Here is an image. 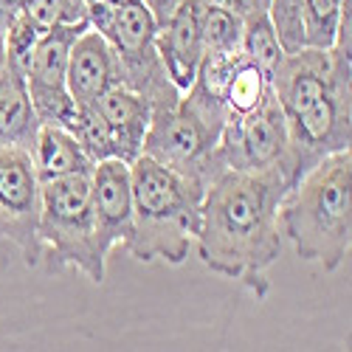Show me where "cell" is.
Here are the masks:
<instances>
[{"label": "cell", "instance_id": "1", "mask_svg": "<svg viewBox=\"0 0 352 352\" xmlns=\"http://www.w3.org/2000/svg\"><path fill=\"white\" fill-rule=\"evenodd\" d=\"M287 178L276 169H223L200 200L197 256L212 274L240 282L254 299L271 293L268 271L282 254L279 203Z\"/></svg>", "mask_w": 352, "mask_h": 352}, {"label": "cell", "instance_id": "2", "mask_svg": "<svg viewBox=\"0 0 352 352\" xmlns=\"http://www.w3.org/2000/svg\"><path fill=\"white\" fill-rule=\"evenodd\" d=\"M279 234L305 262L327 274L341 268L352 248V155L333 153L287 186L279 203Z\"/></svg>", "mask_w": 352, "mask_h": 352}, {"label": "cell", "instance_id": "3", "mask_svg": "<svg viewBox=\"0 0 352 352\" xmlns=\"http://www.w3.org/2000/svg\"><path fill=\"white\" fill-rule=\"evenodd\" d=\"M130 184L133 234L124 248L138 262L161 259L166 265H184L197 237L206 189L144 153L130 164Z\"/></svg>", "mask_w": 352, "mask_h": 352}, {"label": "cell", "instance_id": "4", "mask_svg": "<svg viewBox=\"0 0 352 352\" xmlns=\"http://www.w3.org/2000/svg\"><path fill=\"white\" fill-rule=\"evenodd\" d=\"M226 119L228 113L220 96L203 91L200 85H189L172 107L153 110L141 153L206 189L223 172L217 144Z\"/></svg>", "mask_w": 352, "mask_h": 352}, {"label": "cell", "instance_id": "5", "mask_svg": "<svg viewBox=\"0 0 352 352\" xmlns=\"http://www.w3.org/2000/svg\"><path fill=\"white\" fill-rule=\"evenodd\" d=\"M40 265L48 274L79 271L94 285L104 282L107 256L96 240L91 175H68L40 184Z\"/></svg>", "mask_w": 352, "mask_h": 352}, {"label": "cell", "instance_id": "6", "mask_svg": "<svg viewBox=\"0 0 352 352\" xmlns=\"http://www.w3.org/2000/svg\"><path fill=\"white\" fill-rule=\"evenodd\" d=\"M87 25L96 28L119 56L122 85L141 94L153 110L172 107L181 99V91L172 85L155 45L158 20L144 0L135 3L87 0Z\"/></svg>", "mask_w": 352, "mask_h": 352}, {"label": "cell", "instance_id": "7", "mask_svg": "<svg viewBox=\"0 0 352 352\" xmlns=\"http://www.w3.org/2000/svg\"><path fill=\"white\" fill-rule=\"evenodd\" d=\"M217 161L223 169H276L290 186L299 181L287 122L274 96L245 116H228L217 144Z\"/></svg>", "mask_w": 352, "mask_h": 352}, {"label": "cell", "instance_id": "8", "mask_svg": "<svg viewBox=\"0 0 352 352\" xmlns=\"http://www.w3.org/2000/svg\"><path fill=\"white\" fill-rule=\"evenodd\" d=\"M40 178L32 153L0 146V240H9L25 268L40 265Z\"/></svg>", "mask_w": 352, "mask_h": 352}, {"label": "cell", "instance_id": "9", "mask_svg": "<svg viewBox=\"0 0 352 352\" xmlns=\"http://www.w3.org/2000/svg\"><path fill=\"white\" fill-rule=\"evenodd\" d=\"M87 28L85 23L54 25L40 37L32 63L25 68V87L40 124L71 130L76 122V102L68 94V54L74 40Z\"/></svg>", "mask_w": 352, "mask_h": 352}, {"label": "cell", "instance_id": "10", "mask_svg": "<svg viewBox=\"0 0 352 352\" xmlns=\"http://www.w3.org/2000/svg\"><path fill=\"white\" fill-rule=\"evenodd\" d=\"M91 209L96 223V240L104 256L116 245H127L133 234V184L130 164L104 158L91 172Z\"/></svg>", "mask_w": 352, "mask_h": 352}, {"label": "cell", "instance_id": "11", "mask_svg": "<svg viewBox=\"0 0 352 352\" xmlns=\"http://www.w3.org/2000/svg\"><path fill=\"white\" fill-rule=\"evenodd\" d=\"M161 63L178 91H189L203 63V37H200V0H181L172 14L158 23L155 37Z\"/></svg>", "mask_w": 352, "mask_h": 352}, {"label": "cell", "instance_id": "12", "mask_svg": "<svg viewBox=\"0 0 352 352\" xmlns=\"http://www.w3.org/2000/svg\"><path fill=\"white\" fill-rule=\"evenodd\" d=\"M113 85H122L119 56L96 28L87 25L68 54V94L79 107H87Z\"/></svg>", "mask_w": 352, "mask_h": 352}, {"label": "cell", "instance_id": "13", "mask_svg": "<svg viewBox=\"0 0 352 352\" xmlns=\"http://www.w3.org/2000/svg\"><path fill=\"white\" fill-rule=\"evenodd\" d=\"M96 113L104 119L113 141V158L133 164L144 150V135L153 119V104L127 85H113L107 94L94 102Z\"/></svg>", "mask_w": 352, "mask_h": 352}, {"label": "cell", "instance_id": "14", "mask_svg": "<svg viewBox=\"0 0 352 352\" xmlns=\"http://www.w3.org/2000/svg\"><path fill=\"white\" fill-rule=\"evenodd\" d=\"M40 133V119L25 87V74L14 65L0 71V146H20L32 153Z\"/></svg>", "mask_w": 352, "mask_h": 352}, {"label": "cell", "instance_id": "15", "mask_svg": "<svg viewBox=\"0 0 352 352\" xmlns=\"http://www.w3.org/2000/svg\"><path fill=\"white\" fill-rule=\"evenodd\" d=\"M32 161H34L40 184L54 181V178H68V175H91L94 172V161L87 158L76 135L65 127H56V124H40L34 150H32Z\"/></svg>", "mask_w": 352, "mask_h": 352}, {"label": "cell", "instance_id": "16", "mask_svg": "<svg viewBox=\"0 0 352 352\" xmlns=\"http://www.w3.org/2000/svg\"><path fill=\"white\" fill-rule=\"evenodd\" d=\"M274 96L271 87V74L262 71L254 60L240 51L234 56V63L228 68L226 85H223V104L228 116H245L256 107H262Z\"/></svg>", "mask_w": 352, "mask_h": 352}, {"label": "cell", "instance_id": "17", "mask_svg": "<svg viewBox=\"0 0 352 352\" xmlns=\"http://www.w3.org/2000/svg\"><path fill=\"white\" fill-rule=\"evenodd\" d=\"M243 14L200 0V37L203 56H234L243 51Z\"/></svg>", "mask_w": 352, "mask_h": 352}, {"label": "cell", "instance_id": "18", "mask_svg": "<svg viewBox=\"0 0 352 352\" xmlns=\"http://www.w3.org/2000/svg\"><path fill=\"white\" fill-rule=\"evenodd\" d=\"M349 0H302V40L305 48L330 51Z\"/></svg>", "mask_w": 352, "mask_h": 352}, {"label": "cell", "instance_id": "19", "mask_svg": "<svg viewBox=\"0 0 352 352\" xmlns=\"http://www.w3.org/2000/svg\"><path fill=\"white\" fill-rule=\"evenodd\" d=\"M243 54L254 60L262 71L274 74L282 63L285 48L276 37V28L268 17V12H248L243 20Z\"/></svg>", "mask_w": 352, "mask_h": 352}, {"label": "cell", "instance_id": "20", "mask_svg": "<svg viewBox=\"0 0 352 352\" xmlns=\"http://www.w3.org/2000/svg\"><path fill=\"white\" fill-rule=\"evenodd\" d=\"M20 14L28 23H34L45 34L54 25L85 23L87 20V0H28Z\"/></svg>", "mask_w": 352, "mask_h": 352}, {"label": "cell", "instance_id": "21", "mask_svg": "<svg viewBox=\"0 0 352 352\" xmlns=\"http://www.w3.org/2000/svg\"><path fill=\"white\" fill-rule=\"evenodd\" d=\"M268 17L276 28V37H279L285 54L305 48V40H302V0H271Z\"/></svg>", "mask_w": 352, "mask_h": 352}, {"label": "cell", "instance_id": "22", "mask_svg": "<svg viewBox=\"0 0 352 352\" xmlns=\"http://www.w3.org/2000/svg\"><path fill=\"white\" fill-rule=\"evenodd\" d=\"M28 0H0V34L12 25V20L25 9Z\"/></svg>", "mask_w": 352, "mask_h": 352}, {"label": "cell", "instance_id": "23", "mask_svg": "<svg viewBox=\"0 0 352 352\" xmlns=\"http://www.w3.org/2000/svg\"><path fill=\"white\" fill-rule=\"evenodd\" d=\"M144 3L150 6V12L155 14V20H158V23H164V20L172 14V9L181 3V0H144Z\"/></svg>", "mask_w": 352, "mask_h": 352}, {"label": "cell", "instance_id": "24", "mask_svg": "<svg viewBox=\"0 0 352 352\" xmlns=\"http://www.w3.org/2000/svg\"><path fill=\"white\" fill-rule=\"evenodd\" d=\"M209 6H220V9H228V12H237V14H248L251 12V0H203Z\"/></svg>", "mask_w": 352, "mask_h": 352}, {"label": "cell", "instance_id": "25", "mask_svg": "<svg viewBox=\"0 0 352 352\" xmlns=\"http://www.w3.org/2000/svg\"><path fill=\"white\" fill-rule=\"evenodd\" d=\"M271 0H251V12H268Z\"/></svg>", "mask_w": 352, "mask_h": 352}, {"label": "cell", "instance_id": "26", "mask_svg": "<svg viewBox=\"0 0 352 352\" xmlns=\"http://www.w3.org/2000/svg\"><path fill=\"white\" fill-rule=\"evenodd\" d=\"M6 65V43H3V34H0V71Z\"/></svg>", "mask_w": 352, "mask_h": 352}, {"label": "cell", "instance_id": "27", "mask_svg": "<svg viewBox=\"0 0 352 352\" xmlns=\"http://www.w3.org/2000/svg\"><path fill=\"white\" fill-rule=\"evenodd\" d=\"M107 3H135V0H107Z\"/></svg>", "mask_w": 352, "mask_h": 352}]
</instances>
